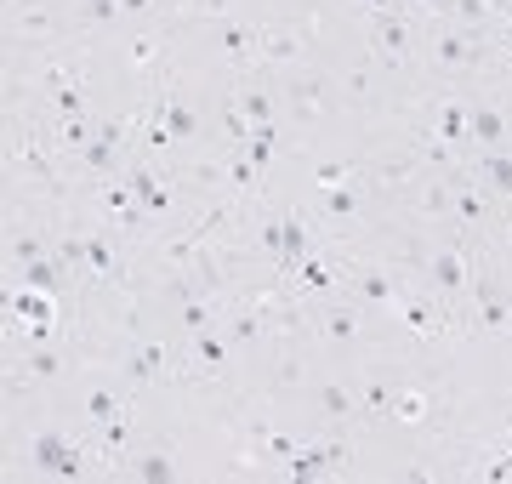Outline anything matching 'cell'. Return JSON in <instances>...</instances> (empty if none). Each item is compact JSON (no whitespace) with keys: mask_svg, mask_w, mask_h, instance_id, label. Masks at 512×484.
Returning a JSON list of instances; mask_svg holds the SVG:
<instances>
[{"mask_svg":"<svg viewBox=\"0 0 512 484\" xmlns=\"http://www.w3.org/2000/svg\"><path fill=\"white\" fill-rule=\"evenodd\" d=\"M291 280H296V291H302V297H330V291H336V268H330V262H319V257H308Z\"/></svg>","mask_w":512,"mask_h":484,"instance_id":"19","label":"cell"},{"mask_svg":"<svg viewBox=\"0 0 512 484\" xmlns=\"http://www.w3.org/2000/svg\"><path fill=\"white\" fill-rule=\"evenodd\" d=\"M143 120H154V126L171 131V143H194L200 137V114H194V103L177 92H154V103H148Z\"/></svg>","mask_w":512,"mask_h":484,"instance_id":"5","label":"cell"},{"mask_svg":"<svg viewBox=\"0 0 512 484\" xmlns=\"http://www.w3.org/2000/svg\"><path fill=\"white\" fill-rule=\"evenodd\" d=\"M137 131V120L131 114H114V120H97L92 143L80 149V166L92 171V177H114L120 171V160H126V137Z\"/></svg>","mask_w":512,"mask_h":484,"instance_id":"1","label":"cell"},{"mask_svg":"<svg viewBox=\"0 0 512 484\" xmlns=\"http://www.w3.org/2000/svg\"><path fill=\"white\" fill-rule=\"evenodd\" d=\"M484 177L501 200H512V154L507 149H484Z\"/></svg>","mask_w":512,"mask_h":484,"instance_id":"24","label":"cell"},{"mask_svg":"<svg viewBox=\"0 0 512 484\" xmlns=\"http://www.w3.org/2000/svg\"><path fill=\"white\" fill-rule=\"evenodd\" d=\"M319 410H325L330 422H353V416H365V405H359V393L336 388V382H325V388H319Z\"/></svg>","mask_w":512,"mask_h":484,"instance_id":"20","label":"cell"},{"mask_svg":"<svg viewBox=\"0 0 512 484\" xmlns=\"http://www.w3.org/2000/svg\"><path fill=\"white\" fill-rule=\"evenodd\" d=\"M387 416L404 422V428H410V422H427V399H421L416 388H404V393H393V410H387Z\"/></svg>","mask_w":512,"mask_h":484,"instance_id":"25","label":"cell"},{"mask_svg":"<svg viewBox=\"0 0 512 484\" xmlns=\"http://www.w3.org/2000/svg\"><path fill=\"white\" fill-rule=\"evenodd\" d=\"M120 416H131L126 399H120V388L92 382V388H86V422H92V428H109V422H120Z\"/></svg>","mask_w":512,"mask_h":484,"instance_id":"14","label":"cell"},{"mask_svg":"<svg viewBox=\"0 0 512 484\" xmlns=\"http://www.w3.org/2000/svg\"><path fill=\"white\" fill-rule=\"evenodd\" d=\"M353 171H359V166H348V160H325V166H319V188H330V183H348Z\"/></svg>","mask_w":512,"mask_h":484,"instance_id":"31","label":"cell"},{"mask_svg":"<svg viewBox=\"0 0 512 484\" xmlns=\"http://www.w3.org/2000/svg\"><path fill=\"white\" fill-rule=\"evenodd\" d=\"M126 183L137 188V205H143L154 223H160L165 211L177 205V183H171V177H160L154 166H126Z\"/></svg>","mask_w":512,"mask_h":484,"instance_id":"8","label":"cell"},{"mask_svg":"<svg viewBox=\"0 0 512 484\" xmlns=\"http://www.w3.org/2000/svg\"><path fill=\"white\" fill-rule=\"evenodd\" d=\"M126 473H131V479H143V484H171V479H183V467L171 462L165 450H137V456H126Z\"/></svg>","mask_w":512,"mask_h":484,"instance_id":"15","label":"cell"},{"mask_svg":"<svg viewBox=\"0 0 512 484\" xmlns=\"http://www.w3.org/2000/svg\"><path fill=\"white\" fill-rule=\"evenodd\" d=\"M353 285H359V297H365V302H382V308H393V302H399V285H393V274H387V268L359 262V268H353Z\"/></svg>","mask_w":512,"mask_h":484,"instance_id":"16","label":"cell"},{"mask_svg":"<svg viewBox=\"0 0 512 484\" xmlns=\"http://www.w3.org/2000/svg\"><path fill=\"white\" fill-rule=\"evenodd\" d=\"M421 274H427V291H433L439 302H456L461 291H467V280H473V268H467V251H461V245H439Z\"/></svg>","mask_w":512,"mask_h":484,"instance_id":"4","label":"cell"},{"mask_svg":"<svg viewBox=\"0 0 512 484\" xmlns=\"http://www.w3.org/2000/svg\"><path fill=\"white\" fill-rule=\"evenodd\" d=\"M478 57H484V46H478V35H467V29H439V35H433V63H439V69H473Z\"/></svg>","mask_w":512,"mask_h":484,"instance_id":"11","label":"cell"},{"mask_svg":"<svg viewBox=\"0 0 512 484\" xmlns=\"http://www.w3.org/2000/svg\"><path fill=\"white\" fill-rule=\"evenodd\" d=\"M365 200H370V171H353L348 183L319 188V217L325 223H348L353 211H365Z\"/></svg>","mask_w":512,"mask_h":484,"instance_id":"6","label":"cell"},{"mask_svg":"<svg viewBox=\"0 0 512 484\" xmlns=\"http://www.w3.org/2000/svg\"><path fill=\"white\" fill-rule=\"evenodd\" d=\"M29 462H35V473H46V479H86V473H92V456L74 445V439H63L57 428H46L35 439Z\"/></svg>","mask_w":512,"mask_h":484,"instance_id":"2","label":"cell"},{"mask_svg":"<svg viewBox=\"0 0 512 484\" xmlns=\"http://www.w3.org/2000/svg\"><path fill=\"white\" fill-rule=\"evenodd\" d=\"M348 456H353L348 445H296L291 456H285V479H325V473H336Z\"/></svg>","mask_w":512,"mask_h":484,"instance_id":"7","label":"cell"},{"mask_svg":"<svg viewBox=\"0 0 512 484\" xmlns=\"http://www.w3.org/2000/svg\"><path fill=\"white\" fill-rule=\"evenodd\" d=\"M256 52L268 57V63H291V57H302V35H291V29H262Z\"/></svg>","mask_w":512,"mask_h":484,"instance_id":"21","label":"cell"},{"mask_svg":"<svg viewBox=\"0 0 512 484\" xmlns=\"http://www.w3.org/2000/svg\"><path fill=\"white\" fill-rule=\"evenodd\" d=\"M416 23L410 12H370V46L387 57V63H410L416 57Z\"/></svg>","mask_w":512,"mask_h":484,"instance_id":"3","label":"cell"},{"mask_svg":"<svg viewBox=\"0 0 512 484\" xmlns=\"http://www.w3.org/2000/svg\"><path fill=\"white\" fill-rule=\"evenodd\" d=\"M365 12H410L404 0H365Z\"/></svg>","mask_w":512,"mask_h":484,"instance_id":"35","label":"cell"},{"mask_svg":"<svg viewBox=\"0 0 512 484\" xmlns=\"http://www.w3.org/2000/svg\"><path fill=\"white\" fill-rule=\"evenodd\" d=\"M319 336H330V342H353V336H359V319H353L348 308H330L325 325H319Z\"/></svg>","mask_w":512,"mask_h":484,"instance_id":"26","label":"cell"},{"mask_svg":"<svg viewBox=\"0 0 512 484\" xmlns=\"http://www.w3.org/2000/svg\"><path fill=\"white\" fill-rule=\"evenodd\" d=\"M154 6H160V0H120V12H126V18H148Z\"/></svg>","mask_w":512,"mask_h":484,"instance_id":"34","label":"cell"},{"mask_svg":"<svg viewBox=\"0 0 512 484\" xmlns=\"http://www.w3.org/2000/svg\"><path fill=\"white\" fill-rule=\"evenodd\" d=\"M359 405H365V416H387V410H393V388H387L382 376H376V382L359 393Z\"/></svg>","mask_w":512,"mask_h":484,"instance_id":"29","label":"cell"},{"mask_svg":"<svg viewBox=\"0 0 512 484\" xmlns=\"http://www.w3.org/2000/svg\"><path fill=\"white\" fill-rule=\"evenodd\" d=\"M239 114H245L251 126H268V120H274V92H268V86H245V92H239Z\"/></svg>","mask_w":512,"mask_h":484,"instance_id":"23","label":"cell"},{"mask_svg":"<svg viewBox=\"0 0 512 484\" xmlns=\"http://www.w3.org/2000/svg\"><path fill=\"white\" fill-rule=\"evenodd\" d=\"M165 365H171V354H165L160 342H143V348H131V354L120 359V382H126V388H154L165 376Z\"/></svg>","mask_w":512,"mask_h":484,"instance_id":"10","label":"cell"},{"mask_svg":"<svg viewBox=\"0 0 512 484\" xmlns=\"http://www.w3.org/2000/svg\"><path fill=\"white\" fill-rule=\"evenodd\" d=\"M256 40H262V35L239 29V23H222V46H228V57H234V63H245V57L256 52Z\"/></svg>","mask_w":512,"mask_h":484,"instance_id":"27","label":"cell"},{"mask_svg":"<svg viewBox=\"0 0 512 484\" xmlns=\"http://www.w3.org/2000/svg\"><path fill=\"white\" fill-rule=\"evenodd\" d=\"M478 479H512V450H507V456H495V462L484 467V473H478Z\"/></svg>","mask_w":512,"mask_h":484,"instance_id":"33","label":"cell"},{"mask_svg":"<svg viewBox=\"0 0 512 484\" xmlns=\"http://www.w3.org/2000/svg\"><path fill=\"white\" fill-rule=\"evenodd\" d=\"M74 12L86 23H120L126 12H120V0H74Z\"/></svg>","mask_w":512,"mask_h":484,"instance_id":"28","label":"cell"},{"mask_svg":"<svg viewBox=\"0 0 512 484\" xmlns=\"http://www.w3.org/2000/svg\"><path fill=\"white\" fill-rule=\"evenodd\" d=\"M114 234H120L114 223L86 234V274H92L97 285H114V280H120V245H114Z\"/></svg>","mask_w":512,"mask_h":484,"instance_id":"9","label":"cell"},{"mask_svg":"<svg viewBox=\"0 0 512 484\" xmlns=\"http://www.w3.org/2000/svg\"><path fill=\"white\" fill-rule=\"evenodd\" d=\"M393 314H399V319H404V325H410L416 336H439V331H444V314H433V308H427L421 297H410V291H399V302H393Z\"/></svg>","mask_w":512,"mask_h":484,"instance_id":"18","label":"cell"},{"mask_svg":"<svg viewBox=\"0 0 512 484\" xmlns=\"http://www.w3.org/2000/svg\"><path fill=\"white\" fill-rule=\"evenodd\" d=\"M450 217H456L461 228H484L490 223V200H484V194H478L473 183H450Z\"/></svg>","mask_w":512,"mask_h":484,"instance_id":"13","label":"cell"},{"mask_svg":"<svg viewBox=\"0 0 512 484\" xmlns=\"http://www.w3.org/2000/svg\"><path fill=\"white\" fill-rule=\"evenodd\" d=\"M52 240H57V234H46V228H12V245H6L12 274L29 268V262H40V257H52Z\"/></svg>","mask_w":512,"mask_h":484,"instance_id":"12","label":"cell"},{"mask_svg":"<svg viewBox=\"0 0 512 484\" xmlns=\"http://www.w3.org/2000/svg\"><path fill=\"white\" fill-rule=\"evenodd\" d=\"M507 137H512V120H507V114L473 103V143H484V149H507Z\"/></svg>","mask_w":512,"mask_h":484,"instance_id":"17","label":"cell"},{"mask_svg":"<svg viewBox=\"0 0 512 484\" xmlns=\"http://www.w3.org/2000/svg\"><path fill=\"white\" fill-rule=\"evenodd\" d=\"M495 12H501V18L512 23V0H495Z\"/></svg>","mask_w":512,"mask_h":484,"instance_id":"36","label":"cell"},{"mask_svg":"<svg viewBox=\"0 0 512 484\" xmlns=\"http://www.w3.org/2000/svg\"><path fill=\"white\" fill-rule=\"evenodd\" d=\"M421 6H433V12H439V6H444V0H421Z\"/></svg>","mask_w":512,"mask_h":484,"instance_id":"37","label":"cell"},{"mask_svg":"<svg viewBox=\"0 0 512 484\" xmlns=\"http://www.w3.org/2000/svg\"><path fill=\"white\" fill-rule=\"evenodd\" d=\"M160 46H165V40L160 35H148V40H131V63H137V69H148V63H154V57H160Z\"/></svg>","mask_w":512,"mask_h":484,"instance_id":"30","label":"cell"},{"mask_svg":"<svg viewBox=\"0 0 512 484\" xmlns=\"http://www.w3.org/2000/svg\"><path fill=\"white\" fill-rule=\"evenodd\" d=\"M439 143H473V109L444 103L439 109Z\"/></svg>","mask_w":512,"mask_h":484,"instance_id":"22","label":"cell"},{"mask_svg":"<svg viewBox=\"0 0 512 484\" xmlns=\"http://www.w3.org/2000/svg\"><path fill=\"white\" fill-rule=\"evenodd\" d=\"M228 183H234V188H251V183H256V166H251V160H234V166H228Z\"/></svg>","mask_w":512,"mask_h":484,"instance_id":"32","label":"cell"}]
</instances>
